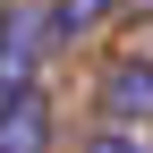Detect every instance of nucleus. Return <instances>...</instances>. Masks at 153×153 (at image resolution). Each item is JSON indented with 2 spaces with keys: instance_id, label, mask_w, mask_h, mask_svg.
Wrapping results in <instances>:
<instances>
[{
  "instance_id": "nucleus-1",
  "label": "nucleus",
  "mask_w": 153,
  "mask_h": 153,
  "mask_svg": "<svg viewBox=\"0 0 153 153\" xmlns=\"http://www.w3.org/2000/svg\"><path fill=\"white\" fill-rule=\"evenodd\" d=\"M43 51H51V9L43 0H0V94L34 85Z\"/></svg>"
},
{
  "instance_id": "nucleus-2",
  "label": "nucleus",
  "mask_w": 153,
  "mask_h": 153,
  "mask_svg": "<svg viewBox=\"0 0 153 153\" xmlns=\"http://www.w3.org/2000/svg\"><path fill=\"white\" fill-rule=\"evenodd\" d=\"M60 136V111H51L43 85H9L0 94V153H51Z\"/></svg>"
},
{
  "instance_id": "nucleus-3",
  "label": "nucleus",
  "mask_w": 153,
  "mask_h": 153,
  "mask_svg": "<svg viewBox=\"0 0 153 153\" xmlns=\"http://www.w3.org/2000/svg\"><path fill=\"white\" fill-rule=\"evenodd\" d=\"M102 119L111 128H153V60H111L102 68Z\"/></svg>"
},
{
  "instance_id": "nucleus-4",
  "label": "nucleus",
  "mask_w": 153,
  "mask_h": 153,
  "mask_svg": "<svg viewBox=\"0 0 153 153\" xmlns=\"http://www.w3.org/2000/svg\"><path fill=\"white\" fill-rule=\"evenodd\" d=\"M51 9V43H85L94 26H102V17H119L128 0H43Z\"/></svg>"
},
{
  "instance_id": "nucleus-5",
  "label": "nucleus",
  "mask_w": 153,
  "mask_h": 153,
  "mask_svg": "<svg viewBox=\"0 0 153 153\" xmlns=\"http://www.w3.org/2000/svg\"><path fill=\"white\" fill-rule=\"evenodd\" d=\"M85 153H153V136H145V128H94Z\"/></svg>"
},
{
  "instance_id": "nucleus-6",
  "label": "nucleus",
  "mask_w": 153,
  "mask_h": 153,
  "mask_svg": "<svg viewBox=\"0 0 153 153\" xmlns=\"http://www.w3.org/2000/svg\"><path fill=\"white\" fill-rule=\"evenodd\" d=\"M136 17H153V0H136Z\"/></svg>"
}]
</instances>
